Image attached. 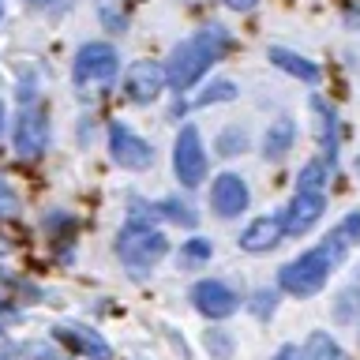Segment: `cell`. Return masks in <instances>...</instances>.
I'll return each mask as SVG.
<instances>
[{
    "instance_id": "6da1fadb",
    "label": "cell",
    "mask_w": 360,
    "mask_h": 360,
    "mask_svg": "<svg viewBox=\"0 0 360 360\" xmlns=\"http://www.w3.org/2000/svg\"><path fill=\"white\" fill-rule=\"evenodd\" d=\"M225 49H229V30L225 27H202L199 34H191L169 53V68H165V83L176 90L195 86L202 75L210 72V64H218Z\"/></svg>"
},
{
    "instance_id": "7a4b0ae2",
    "label": "cell",
    "mask_w": 360,
    "mask_h": 360,
    "mask_svg": "<svg viewBox=\"0 0 360 360\" xmlns=\"http://www.w3.org/2000/svg\"><path fill=\"white\" fill-rule=\"evenodd\" d=\"M117 49L109 41H90L75 53V64H72V83L83 90V94H101L112 79H117Z\"/></svg>"
},
{
    "instance_id": "3957f363",
    "label": "cell",
    "mask_w": 360,
    "mask_h": 360,
    "mask_svg": "<svg viewBox=\"0 0 360 360\" xmlns=\"http://www.w3.org/2000/svg\"><path fill=\"white\" fill-rule=\"evenodd\" d=\"M165 252H169V240L158 229H150V225L131 221L128 229H120V236H117V255L131 274H146Z\"/></svg>"
},
{
    "instance_id": "277c9868",
    "label": "cell",
    "mask_w": 360,
    "mask_h": 360,
    "mask_svg": "<svg viewBox=\"0 0 360 360\" xmlns=\"http://www.w3.org/2000/svg\"><path fill=\"white\" fill-rule=\"evenodd\" d=\"M330 259H326L319 248H311V252H304L300 259H292L278 270V285L292 292V297H315L323 285H326V274H330Z\"/></svg>"
},
{
    "instance_id": "5b68a950",
    "label": "cell",
    "mask_w": 360,
    "mask_h": 360,
    "mask_svg": "<svg viewBox=\"0 0 360 360\" xmlns=\"http://www.w3.org/2000/svg\"><path fill=\"white\" fill-rule=\"evenodd\" d=\"M173 173L184 188H199L207 176V154H202V139L195 131V124H184L173 146Z\"/></svg>"
},
{
    "instance_id": "8992f818",
    "label": "cell",
    "mask_w": 360,
    "mask_h": 360,
    "mask_svg": "<svg viewBox=\"0 0 360 360\" xmlns=\"http://www.w3.org/2000/svg\"><path fill=\"white\" fill-rule=\"evenodd\" d=\"M109 150H112V162L120 169H146L154 162V150L150 143L139 139L131 128H124V124H112L109 128Z\"/></svg>"
},
{
    "instance_id": "52a82bcc",
    "label": "cell",
    "mask_w": 360,
    "mask_h": 360,
    "mask_svg": "<svg viewBox=\"0 0 360 360\" xmlns=\"http://www.w3.org/2000/svg\"><path fill=\"white\" fill-rule=\"evenodd\" d=\"M49 146V120H45L41 109H22V117L15 124V150L22 158H38Z\"/></svg>"
},
{
    "instance_id": "ba28073f",
    "label": "cell",
    "mask_w": 360,
    "mask_h": 360,
    "mask_svg": "<svg viewBox=\"0 0 360 360\" xmlns=\"http://www.w3.org/2000/svg\"><path fill=\"white\" fill-rule=\"evenodd\" d=\"M191 300H195V308L207 315V319H225V315L236 311V292L229 285H221V281H195L191 285Z\"/></svg>"
},
{
    "instance_id": "9c48e42d",
    "label": "cell",
    "mask_w": 360,
    "mask_h": 360,
    "mask_svg": "<svg viewBox=\"0 0 360 360\" xmlns=\"http://www.w3.org/2000/svg\"><path fill=\"white\" fill-rule=\"evenodd\" d=\"M165 86V68L154 60H135L128 68V79H124V90H128L131 101H154Z\"/></svg>"
},
{
    "instance_id": "30bf717a",
    "label": "cell",
    "mask_w": 360,
    "mask_h": 360,
    "mask_svg": "<svg viewBox=\"0 0 360 360\" xmlns=\"http://www.w3.org/2000/svg\"><path fill=\"white\" fill-rule=\"evenodd\" d=\"M56 342L72 345L75 353H83V356H90V360H109V356H112V349H109L105 338H101L98 330L79 326V323H60V326H56Z\"/></svg>"
},
{
    "instance_id": "8fae6325",
    "label": "cell",
    "mask_w": 360,
    "mask_h": 360,
    "mask_svg": "<svg viewBox=\"0 0 360 360\" xmlns=\"http://www.w3.org/2000/svg\"><path fill=\"white\" fill-rule=\"evenodd\" d=\"M210 202L221 218H236V214L248 207V184L236 173H221L210 188Z\"/></svg>"
},
{
    "instance_id": "7c38bea8",
    "label": "cell",
    "mask_w": 360,
    "mask_h": 360,
    "mask_svg": "<svg viewBox=\"0 0 360 360\" xmlns=\"http://www.w3.org/2000/svg\"><path fill=\"white\" fill-rule=\"evenodd\" d=\"M323 210H326L323 195H315V191H297V199H292L289 210H285V233H292V236L308 233L311 225L323 218Z\"/></svg>"
},
{
    "instance_id": "4fadbf2b",
    "label": "cell",
    "mask_w": 360,
    "mask_h": 360,
    "mask_svg": "<svg viewBox=\"0 0 360 360\" xmlns=\"http://www.w3.org/2000/svg\"><path fill=\"white\" fill-rule=\"evenodd\" d=\"M281 233H285V210L281 214H266V218H255L248 229L240 233V248L244 252H270Z\"/></svg>"
},
{
    "instance_id": "5bb4252c",
    "label": "cell",
    "mask_w": 360,
    "mask_h": 360,
    "mask_svg": "<svg viewBox=\"0 0 360 360\" xmlns=\"http://www.w3.org/2000/svg\"><path fill=\"white\" fill-rule=\"evenodd\" d=\"M356 244H360V210H353L349 218H342V221L334 225V233L319 244V252L330 259V266H338Z\"/></svg>"
},
{
    "instance_id": "9a60e30c",
    "label": "cell",
    "mask_w": 360,
    "mask_h": 360,
    "mask_svg": "<svg viewBox=\"0 0 360 360\" xmlns=\"http://www.w3.org/2000/svg\"><path fill=\"white\" fill-rule=\"evenodd\" d=\"M270 64L281 68V72H289V75H297V79H304V83H319V68H315L311 60H304L300 53L281 49V45H270Z\"/></svg>"
},
{
    "instance_id": "2e32d148",
    "label": "cell",
    "mask_w": 360,
    "mask_h": 360,
    "mask_svg": "<svg viewBox=\"0 0 360 360\" xmlns=\"http://www.w3.org/2000/svg\"><path fill=\"white\" fill-rule=\"evenodd\" d=\"M292 135H297V128H292L289 117L274 120V124H270V131H266V139H263V154L270 158V162H278V158L292 146Z\"/></svg>"
},
{
    "instance_id": "e0dca14e",
    "label": "cell",
    "mask_w": 360,
    "mask_h": 360,
    "mask_svg": "<svg viewBox=\"0 0 360 360\" xmlns=\"http://www.w3.org/2000/svg\"><path fill=\"white\" fill-rule=\"evenodd\" d=\"M311 109H315V117H319V139H323V150L330 154V162H334V154H338V112L326 105L323 98H315V101H311Z\"/></svg>"
},
{
    "instance_id": "ac0fdd59",
    "label": "cell",
    "mask_w": 360,
    "mask_h": 360,
    "mask_svg": "<svg viewBox=\"0 0 360 360\" xmlns=\"http://www.w3.org/2000/svg\"><path fill=\"white\" fill-rule=\"evenodd\" d=\"M300 360H349V356H345V349L338 345V342H334L330 334L315 330V334L308 338V345H304Z\"/></svg>"
},
{
    "instance_id": "d6986e66",
    "label": "cell",
    "mask_w": 360,
    "mask_h": 360,
    "mask_svg": "<svg viewBox=\"0 0 360 360\" xmlns=\"http://www.w3.org/2000/svg\"><path fill=\"white\" fill-rule=\"evenodd\" d=\"M94 8H98V19H101V27H105V30L120 34L124 27H128V15H124V0H94Z\"/></svg>"
},
{
    "instance_id": "ffe728a7",
    "label": "cell",
    "mask_w": 360,
    "mask_h": 360,
    "mask_svg": "<svg viewBox=\"0 0 360 360\" xmlns=\"http://www.w3.org/2000/svg\"><path fill=\"white\" fill-rule=\"evenodd\" d=\"M323 184H326V169H323V162H308V165L300 169L297 191H315V195H323Z\"/></svg>"
},
{
    "instance_id": "44dd1931",
    "label": "cell",
    "mask_w": 360,
    "mask_h": 360,
    "mask_svg": "<svg viewBox=\"0 0 360 360\" xmlns=\"http://www.w3.org/2000/svg\"><path fill=\"white\" fill-rule=\"evenodd\" d=\"M233 98H236V86L221 79V83H210L207 86V94L195 98V105H214V101H233Z\"/></svg>"
},
{
    "instance_id": "7402d4cb",
    "label": "cell",
    "mask_w": 360,
    "mask_h": 360,
    "mask_svg": "<svg viewBox=\"0 0 360 360\" xmlns=\"http://www.w3.org/2000/svg\"><path fill=\"white\" fill-rule=\"evenodd\" d=\"M207 259H210V240H188L180 248V263H188V266L207 263Z\"/></svg>"
},
{
    "instance_id": "603a6c76",
    "label": "cell",
    "mask_w": 360,
    "mask_h": 360,
    "mask_svg": "<svg viewBox=\"0 0 360 360\" xmlns=\"http://www.w3.org/2000/svg\"><path fill=\"white\" fill-rule=\"evenodd\" d=\"M244 143H248V135H244V131H236V128H229V131H225L221 139H218V150H221L225 158H233V154H240V150H244Z\"/></svg>"
},
{
    "instance_id": "cb8c5ba5",
    "label": "cell",
    "mask_w": 360,
    "mask_h": 360,
    "mask_svg": "<svg viewBox=\"0 0 360 360\" xmlns=\"http://www.w3.org/2000/svg\"><path fill=\"white\" fill-rule=\"evenodd\" d=\"M162 210H165V218H173V221H180V225H195V214H191V207H184V202L165 199Z\"/></svg>"
},
{
    "instance_id": "d4e9b609",
    "label": "cell",
    "mask_w": 360,
    "mask_h": 360,
    "mask_svg": "<svg viewBox=\"0 0 360 360\" xmlns=\"http://www.w3.org/2000/svg\"><path fill=\"white\" fill-rule=\"evenodd\" d=\"M207 349H210V353L214 356H229V349H233V342H229V334H225V330H210L207 334Z\"/></svg>"
},
{
    "instance_id": "484cf974",
    "label": "cell",
    "mask_w": 360,
    "mask_h": 360,
    "mask_svg": "<svg viewBox=\"0 0 360 360\" xmlns=\"http://www.w3.org/2000/svg\"><path fill=\"white\" fill-rule=\"evenodd\" d=\"M19 207V199H15V191H11V184L4 176H0V214H15Z\"/></svg>"
},
{
    "instance_id": "4316f807",
    "label": "cell",
    "mask_w": 360,
    "mask_h": 360,
    "mask_svg": "<svg viewBox=\"0 0 360 360\" xmlns=\"http://www.w3.org/2000/svg\"><path fill=\"white\" fill-rule=\"evenodd\" d=\"M30 8H41V11H68L75 0H27Z\"/></svg>"
},
{
    "instance_id": "83f0119b",
    "label": "cell",
    "mask_w": 360,
    "mask_h": 360,
    "mask_svg": "<svg viewBox=\"0 0 360 360\" xmlns=\"http://www.w3.org/2000/svg\"><path fill=\"white\" fill-rule=\"evenodd\" d=\"M274 360H300V349H297V345H281Z\"/></svg>"
},
{
    "instance_id": "f1b7e54d",
    "label": "cell",
    "mask_w": 360,
    "mask_h": 360,
    "mask_svg": "<svg viewBox=\"0 0 360 360\" xmlns=\"http://www.w3.org/2000/svg\"><path fill=\"white\" fill-rule=\"evenodd\" d=\"M225 4H229L233 11H252V8L259 4V0H225Z\"/></svg>"
},
{
    "instance_id": "f546056e",
    "label": "cell",
    "mask_w": 360,
    "mask_h": 360,
    "mask_svg": "<svg viewBox=\"0 0 360 360\" xmlns=\"http://www.w3.org/2000/svg\"><path fill=\"white\" fill-rule=\"evenodd\" d=\"M0 319H15V311H11L8 304H0Z\"/></svg>"
},
{
    "instance_id": "4dcf8cb0",
    "label": "cell",
    "mask_w": 360,
    "mask_h": 360,
    "mask_svg": "<svg viewBox=\"0 0 360 360\" xmlns=\"http://www.w3.org/2000/svg\"><path fill=\"white\" fill-rule=\"evenodd\" d=\"M0 128H4V101H0Z\"/></svg>"
},
{
    "instance_id": "1f68e13d",
    "label": "cell",
    "mask_w": 360,
    "mask_h": 360,
    "mask_svg": "<svg viewBox=\"0 0 360 360\" xmlns=\"http://www.w3.org/2000/svg\"><path fill=\"white\" fill-rule=\"evenodd\" d=\"M0 15H4V4H0Z\"/></svg>"
}]
</instances>
